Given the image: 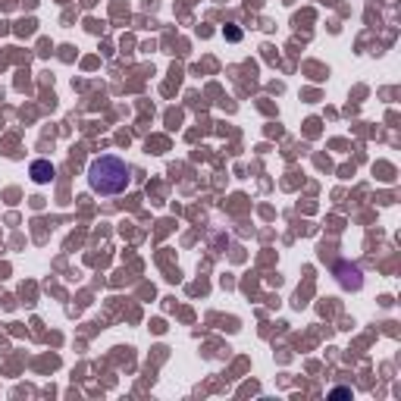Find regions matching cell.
Instances as JSON below:
<instances>
[{"instance_id":"1","label":"cell","mask_w":401,"mask_h":401,"mask_svg":"<svg viewBox=\"0 0 401 401\" xmlns=\"http://www.w3.org/2000/svg\"><path fill=\"white\" fill-rule=\"evenodd\" d=\"M129 182H132V169L123 157L104 154L97 160H91V166H88V185H91V191L104 194V198L123 194L129 188Z\"/></svg>"},{"instance_id":"2","label":"cell","mask_w":401,"mask_h":401,"mask_svg":"<svg viewBox=\"0 0 401 401\" xmlns=\"http://www.w3.org/2000/svg\"><path fill=\"white\" fill-rule=\"evenodd\" d=\"M31 179H35L38 185H47V182L54 179V163H50V160H35V163H31Z\"/></svg>"}]
</instances>
